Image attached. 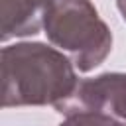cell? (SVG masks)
Here are the masks:
<instances>
[{
	"label": "cell",
	"instance_id": "2",
	"mask_svg": "<svg viewBox=\"0 0 126 126\" xmlns=\"http://www.w3.org/2000/svg\"><path fill=\"white\" fill-rule=\"evenodd\" d=\"M43 28L53 45L65 49L79 71H91L104 61L112 35L89 0H49Z\"/></svg>",
	"mask_w": 126,
	"mask_h": 126
},
{
	"label": "cell",
	"instance_id": "3",
	"mask_svg": "<svg viewBox=\"0 0 126 126\" xmlns=\"http://www.w3.org/2000/svg\"><path fill=\"white\" fill-rule=\"evenodd\" d=\"M57 112H96L126 120V73H104L96 79L79 81L73 94L55 104Z\"/></svg>",
	"mask_w": 126,
	"mask_h": 126
},
{
	"label": "cell",
	"instance_id": "5",
	"mask_svg": "<svg viewBox=\"0 0 126 126\" xmlns=\"http://www.w3.org/2000/svg\"><path fill=\"white\" fill-rule=\"evenodd\" d=\"M116 2H118V10H120L122 18L126 20V0H116Z\"/></svg>",
	"mask_w": 126,
	"mask_h": 126
},
{
	"label": "cell",
	"instance_id": "1",
	"mask_svg": "<svg viewBox=\"0 0 126 126\" xmlns=\"http://www.w3.org/2000/svg\"><path fill=\"white\" fill-rule=\"evenodd\" d=\"M71 61L43 43H16L2 49V106L59 104L77 87Z\"/></svg>",
	"mask_w": 126,
	"mask_h": 126
},
{
	"label": "cell",
	"instance_id": "4",
	"mask_svg": "<svg viewBox=\"0 0 126 126\" xmlns=\"http://www.w3.org/2000/svg\"><path fill=\"white\" fill-rule=\"evenodd\" d=\"M49 0H2V39L37 33Z\"/></svg>",
	"mask_w": 126,
	"mask_h": 126
}]
</instances>
